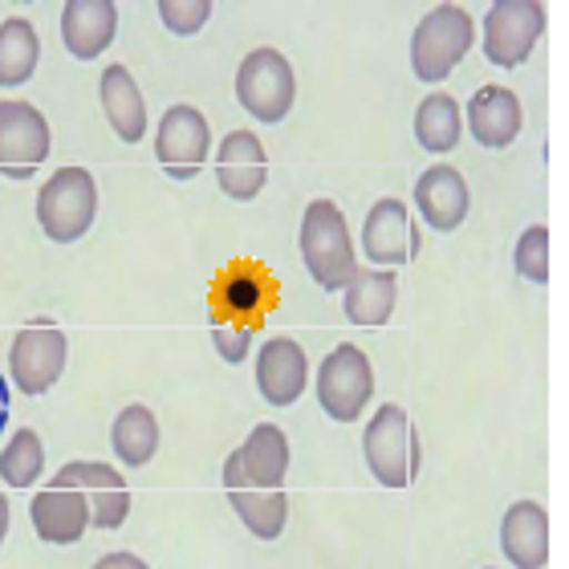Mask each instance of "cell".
<instances>
[{"label": "cell", "instance_id": "1", "mask_svg": "<svg viewBox=\"0 0 569 569\" xmlns=\"http://www.w3.org/2000/svg\"><path fill=\"white\" fill-rule=\"evenodd\" d=\"M362 456L382 488L416 485L423 468V439L399 403H382L362 431Z\"/></svg>", "mask_w": 569, "mask_h": 569}, {"label": "cell", "instance_id": "2", "mask_svg": "<svg viewBox=\"0 0 569 569\" xmlns=\"http://www.w3.org/2000/svg\"><path fill=\"white\" fill-rule=\"evenodd\" d=\"M301 261H306L309 277L330 293V289H346V281L358 269V252L346 228L342 208L333 200H313L301 216Z\"/></svg>", "mask_w": 569, "mask_h": 569}, {"label": "cell", "instance_id": "3", "mask_svg": "<svg viewBox=\"0 0 569 569\" xmlns=\"http://www.w3.org/2000/svg\"><path fill=\"white\" fill-rule=\"evenodd\" d=\"M98 216V183L86 167H61L37 191V224L53 244H73Z\"/></svg>", "mask_w": 569, "mask_h": 569}, {"label": "cell", "instance_id": "4", "mask_svg": "<svg viewBox=\"0 0 569 569\" xmlns=\"http://www.w3.org/2000/svg\"><path fill=\"white\" fill-rule=\"evenodd\" d=\"M472 17L460 4H439L411 33V70L419 82H443L472 49Z\"/></svg>", "mask_w": 569, "mask_h": 569}, {"label": "cell", "instance_id": "5", "mask_svg": "<svg viewBox=\"0 0 569 569\" xmlns=\"http://www.w3.org/2000/svg\"><path fill=\"white\" fill-rule=\"evenodd\" d=\"M237 102L257 122H281L297 102L293 66L281 49H252L237 70Z\"/></svg>", "mask_w": 569, "mask_h": 569}, {"label": "cell", "instance_id": "6", "mask_svg": "<svg viewBox=\"0 0 569 569\" xmlns=\"http://www.w3.org/2000/svg\"><path fill=\"white\" fill-rule=\"evenodd\" d=\"M375 399V367L358 346L342 342L321 358L318 403L333 423H355Z\"/></svg>", "mask_w": 569, "mask_h": 569}, {"label": "cell", "instance_id": "7", "mask_svg": "<svg viewBox=\"0 0 569 569\" xmlns=\"http://www.w3.org/2000/svg\"><path fill=\"white\" fill-rule=\"evenodd\" d=\"M277 277L264 269L261 261H249V257H237L228 261L212 281V293H208V306H212V318H232V321H252V326H264L269 309L277 306Z\"/></svg>", "mask_w": 569, "mask_h": 569}, {"label": "cell", "instance_id": "8", "mask_svg": "<svg viewBox=\"0 0 569 569\" xmlns=\"http://www.w3.org/2000/svg\"><path fill=\"white\" fill-rule=\"evenodd\" d=\"M70 342L49 318H37L17 330L9 346V375L24 395H46L66 375Z\"/></svg>", "mask_w": 569, "mask_h": 569}, {"label": "cell", "instance_id": "9", "mask_svg": "<svg viewBox=\"0 0 569 569\" xmlns=\"http://www.w3.org/2000/svg\"><path fill=\"white\" fill-rule=\"evenodd\" d=\"M546 33V4L537 0H497L485 17V58L500 70L529 61Z\"/></svg>", "mask_w": 569, "mask_h": 569}, {"label": "cell", "instance_id": "10", "mask_svg": "<svg viewBox=\"0 0 569 569\" xmlns=\"http://www.w3.org/2000/svg\"><path fill=\"white\" fill-rule=\"evenodd\" d=\"M49 151H53V134H49L46 114L21 98L0 102V176L33 179Z\"/></svg>", "mask_w": 569, "mask_h": 569}, {"label": "cell", "instance_id": "11", "mask_svg": "<svg viewBox=\"0 0 569 569\" xmlns=\"http://www.w3.org/2000/svg\"><path fill=\"white\" fill-rule=\"evenodd\" d=\"M212 151V127L200 110L179 102V107L163 110L159 131H154V159L163 163V171L171 179H196L200 167L208 163Z\"/></svg>", "mask_w": 569, "mask_h": 569}, {"label": "cell", "instance_id": "12", "mask_svg": "<svg viewBox=\"0 0 569 569\" xmlns=\"http://www.w3.org/2000/svg\"><path fill=\"white\" fill-rule=\"evenodd\" d=\"M419 244H423V237H419L407 203L395 200V196L375 200V208L367 212V224H362V252H367V261L375 269H399V264L416 261Z\"/></svg>", "mask_w": 569, "mask_h": 569}, {"label": "cell", "instance_id": "13", "mask_svg": "<svg viewBox=\"0 0 569 569\" xmlns=\"http://www.w3.org/2000/svg\"><path fill=\"white\" fill-rule=\"evenodd\" d=\"M29 521H33V533L41 537L46 546H73V541H82L86 529H90V505H86L82 488L70 485V480L58 472L41 492H33Z\"/></svg>", "mask_w": 569, "mask_h": 569}, {"label": "cell", "instance_id": "14", "mask_svg": "<svg viewBox=\"0 0 569 569\" xmlns=\"http://www.w3.org/2000/svg\"><path fill=\"white\" fill-rule=\"evenodd\" d=\"M224 488H228V500H232V509L237 517L244 521L252 537H261V541H277L284 533V521H289V497H284V488H261L252 485L244 468H240V456L232 451L224 460Z\"/></svg>", "mask_w": 569, "mask_h": 569}, {"label": "cell", "instance_id": "15", "mask_svg": "<svg viewBox=\"0 0 569 569\" xmlns=\"http://www.w3.org/2000/svg\"><path fill=\"white\" fill-rule=\"evenodd\" d=\"M216 183L228 200L249 203L257 200L269 183V154L264 142L252 131H228L224 142L216 147Z\"/></svg>", "mask_w": 569, "mask_h": 569}, {"label": "cell", "instance_id": "16", "mask_svg": "<svg viewBox=\"0 0 569 569\" xmlns=\"http://www.w3.org/2000/svg\"><path fill=\"white\" fill-rule=\"evenodd\" d=\"M61 476H66L70 485L82 488L94 529H119V525L131 517V488H127L119 468L98 463V460H70L61 468Z\"/></svg>", "mask_w": 569, "mask_h": 569}, {"label": "cell", "instance_id": "17", "mask_svg": "<svg viewBox=\"0 0 569 569\" xmlns=\"http://www.w3.org/2000/svg\"><path fill=\"white\" fill-rule=\"evenodd\" d=\"M460 110H463V119H468L472 139L480 142V147H488V151L512 147L525 131L521 98L512 94L509 86H480V90L468 98V107H460Z\"/></svg>", "mask_w": 569, "mask_h": 569}, {"label": "cell", "instance_id": "18", "mask_svg": "<svg viewBox=\"0 0 569 569\" xmlns=\"http://www.w3.org/2000/svg\"><path fill=\"white\" fill-rule=\"evenodd\" d=\"M309 358L293 338H269L257 358V391L269 407H293L306 395Z\"/></svg>", "mask_w": 569, "mask_h": 569}, {"label": "cell", "instance_id": "19", "mask_svg": "<svg viewBox=\"0 0 569 569\" xmlns=\"http://www.w3.org/2000/svg\"><path fill=\"white\" fill-rule=\"evenodd\" d=\"M416 208H419V216H423L427 228H436V232H456V228L468 220L472 196H468V183H463V176L456 171V167L436 163L416 179Z\"/></svg>", "mask_w": 569, "mask_h": 569}, {"label": "cell", "instance_id": "20", "mask_svg": "<svg viewBox=\"0 0 569 569\" xmlns=\"http://www.w3.org/2000/svg\"><path fill=\"white\" fill-rule=\"evenodd\" d=\"M119 33V9L110 0H70L61 9V41L78 61H94L107 53Z\"/></svg>", "mask_w": 569, "mask_h": 569}, {"label": "cell", "instance_id": "21", "mask_svg": "<svg viewBox=\"0 0 569 569\" xmlns=\"http://www.w3.org/2000/svg\"><path fill=\"white\" fill-rule=\"evenodd\" d=\"M500 549L517 569H546L549 561V517L537 500L509 505L500 521Z\"/></svg>", "mask_w": 569, "mask_h": 569}, {"label": "cell", "instance_id": "22", "mask_svg": "<svg viewBox=\"0 0 569 569\" xmlns=\"http://www.w3.org/2000/svg\"><path fill=\"white\" fill-rule=\"evenodd\" d=\"M98 98H102V110H107L110 127L122 142H142L147 134V98H142L139 82L127 66H107L102 78H98Z\"/></svg>", "mask_w": 569, "mask_h": 569}, {"label": "cell", "instance_id": "23", "mask_svg": "<svg viewBox=\"0 0 569 569\" xmlns=\"http://www.w3.org/2000/svg\"><path fill=\"white\" fill-rule=\"evenodd\" d=\"M399 306V277L391 269H355V277L342 289L346 321L355 326H387Z\"/></svg>", "mask_w": 569, "mask_h": 569}, {"label": "cell", "instance_id": "24", "mask_svg": "<svg viewBox=\"0 0 569 569\" xmlns=\"http://www.w3.org/2000/svg\"><path fill=\"white\" fill-rule=\"evenodd\" d=\"M240 468L252 485L261 488H281L284 472H289V439L277 423H257L249 431V439L237 448Z\"/></svg>", "mask_w": 569, "mask_h": 569}, {"label": "cell", "instance_id": "25", "mask_svg": "<svg viewBox=\"0 0 569 569\" xmlns=\"http://www.w3.org/2000/svg\"><path fill=\"white\" fill-rule=\"evenodd\" d=\"M110 448H114L122 468L151 463L154 451H159V423H154L151 407H142V403L122 407L114 427H110Z\"/></svg>", "mask_w": 569, "mask_h": 569}, {"label": "cell", "instance_id": "26", "mask_svg": "<svg viewBox=\"0 0 569 569\" xmlns=\"http://www.w3.org/2000/svg\"><path fill=\"white\" fill-rule=\"evenodd\" d=\"M41 61V37L33 21L9 17L0 21V86H24Z\"/></svg>", "mask_w": 569, "mask_h": 569}, {"label": "cell", "instance_id": "27", "mask_svg": "<svg viewBox=\"0 0 569 569\" xmlns=\"http://www.w3.org/2000/svg\"><path fill=\"white\" fill-rule=\"evenodd\" d=\"M460 134H463V110L456 98L436 90V94H427L423 102H419L416 139L423 151H436V154L451 151V147L460 142Z\"/></svg>", "mask_w": 569, "mask_h": 569}, {"label": "cell", "instance_id": "28", "mask_svg": "<svg viewBox=\"0 0 569 569\" xmlns=\"http://www.w3.org/2000/svg\"><path fill=\"white\" fill-rule=\"evenodd\" d=\"M46 472V443L33 427L12 431V439L0 451V480L9 488H33Z\"/></svg>", "mask_w": 569, "mask_h": 569}, {"label": "cell", "instance_id": "29", "mask_svg": "<svg viewBox=\"0 0 569 569\" xmlns=\"http://www.w3.org/2000/svg\"><path fill=\"white\" fill-rule=\"evenodd\" d=\"M512 269H517V277H525V281H533V284L549 281V228L546 224L525 228L521 237H517Z\"/></svg>", "mask_w": 569, "mask_h": 569}, {"label": "cell", "instance_id": "30", "mask_svg": "<svg viewBox=\"0 0 569 569\" xmlns=\"http://www.w3.org/2000/svg\"><path fill=\"white\" fill-rule=\"evenodd\" d=\"M257 333H261V326H252V321L212 318L216 355L224 358L228 367H237V362H244V358L252 355V342H257Z\"/></svg>", "mask_w": 569, "mask_h": 569}, {"label": "cell", "instance_id": "31", "mask_svg": "<svg viewBox=\"0 0 569 569\" xmlns=\"http://www.w3.org/2000/svg\"><path fill=\"white\" fill-rule=\"evenodd\" d=\"M212 17L208 0H159V21L176 37H196Z\"/></svg>", "mask_w": 569, "mask_h": 569}, {"label": "cell", "instance_id": "32", "mask_svg": "<svg viewBox=\"0 0 569 569\" xmlns=\"http://www.w3.org/2000/svg\"><path fill=\"white\" fill-rule=\"evenodd\" d=\"M94 569H151L142 558H134V553H127V549H114V553H107V558H98Z\"/></svg>", "mask_w": 569, "mask_h": 569}, {"label": "cell", "instance_id": "33", "mask_svg": "<svg viewBox=\"0 0 569 569\" xmlns=\"http://www.w3.org/2000/svg\"><path fill=\"white\" fill-rule=\"evenodd\" d=\"M9 500H4V492H0V546H4V537H9Z\"/></svg>", "mask_w": 569, "mask_h": 569}, {"label": "cell", "instance_id": "34", "mask_svg": "<svg viewBox=\"0 0 569 569\" xmlns=\"http://www.w3.org/2000/svg\"><path fill=\"white\" fill-rule=\"evenodd\" d=\"M488 569H492V566H488Z\"/></svg>", "mask_w": 569, "mask_h": 569}]
</instances>
